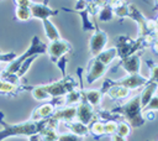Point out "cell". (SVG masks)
<instances>
[{"label":"cell","mask_w":158,"mask_h":141,"mask_svg":"<svg viewBox=\"0 0 158 141\" xmlns=\"http://www.w3.org/2000/svg\"><path fill=\"white\" fill-rule=\"evenodd\" d=\"M48 122H49V118L40 120V121L28 120L25 122L10 125L4 121V114L0 113V124L2 125V129L0 130V141L5 140L6 137H11V136H27L28 137L30 135L38 134L43 127L48 125Z\"/></svg>","instance_id":"obj_1"},{"label":"cell","mask_w":158,"mask_h":141,"mask_svg":"<svg viewBox=\"0 0 158 141\" xmlns=\"http://www.w3.org/2000/svg\"><path fill=\"white\" fill-rule=\"evenodd\" d=\"M127 99L128 100L125 104H122L117 108H114L110 111L114 114H117L120 118L122 116L125 119V121H127L131 125V127H139L146 122V120L142 116L139 94H136V95L127 98Z\"/></svg>","instance_id":"obj_2"},{"label":"cell","mask_w":158,"mask_h":141,"mask_svg":"<svg viewBox=\"0 0 158 141\" xmlns=\"http://www.w3.org/2000/svg\"><path fill=\"white\" fill-rule=\"evenodd\" d=\"M47 52V43H44L43 41L40 40V37L37 35H35L31 40V45L28 46V48L21 54V56H17L15 59H12L4 69L2 73L0 74H15L17 72V69L20 68L21 63L27 59L28 57H32V56H38V54H46Z\"/></svg>","instance_id":"obj_3"},{"label":"cell","mask_w":158,"mask_h":141,"mask_svg":"<svg viewBox=\"0 0 158 141\" xmlns=\"http://www.w3.org/2000/svg\"><path fill=\"white\" fill-rule=\"evenodd\" d=\"M117 51V58H125L130 54L137 53V51L144 48V47H151V42L143 37H138L137 40H133L126 35L116 36L115 37V46Z\"/></svg>","instance_id":"obj_4"},{"label":"cell","mask_w":158,"mask_h":141,"mask_svg":"<svg viewBox=\"0 0 158 141\" xmlns=\"http://www.w3.org/2000/svg\"><path fill=\"white\" fill-rule=\"evenodd\" d=\"M41 89H43L51 98V100L53 98H58V96H64L67 93L78 89L79 88V82L70 75H65L64 78H62L60 80L49 83V84H42L40 85Z\"/></svg>","instance_id":"obj_5"},{"label":"cell","mask_w":158,"mask_h":141,"mask_svg":"<svg viewBox=\"0 0 158 141\" xmlns=\"http://www.w3.org/2000/svg\"><path fill=\"white\" fill-rule=\"evenodd\" d=\"M69 52H72V45L68 41L63 40V38H59V40H56V41H51L47 45L46 54H48L51 61L53 63H56L62 56H65Z\"/></svg>","instance_id":"obj_6"},{"label":"cell","mask_w":158,"mask_h":141,"mask_svg":"<svg viewBox=\"0 0 158 141\" xmlns=\"http://www.w3.org/2000/svg\"><path fill=\"white\" fill-rule=\"evenodd\" d=\"M96 111H95V108L91 106L83 96L81 94V99L80 101L78 103L77 105V115H75V120L80 121L81 124L89 126L91 121L96 120Z\"/></svg>","instance_id":"obj_7"},{"label":"cell","mask_w":158,"mask_h":141,"mask_svg":"<svg viewBox=\"0 0 158 141\" xmlns=\"http://www.w3.org/2000/svg\"><path fill=\"white\" fill-rule=\"evenodd\" d=\"M109 66H105L104 63H101L100 61H98L95 57H91L88 67H86V73H85V80L88 84H93L95 80L100 79L101 77L105 75V73L107 72Z\"/></svg>","instance_id":"obj_8"},{"label":"cell","mask_w":158,"mask_h":141,"mask_svg":"<svg viewBox=\"0 0 158 141\" xmlns=\"http://www.w3.org/2000/svg\"><path fill=\"white\" fill-rule=\"evenodd\" d=\"M107 41H109L107 33L100 28H96L89 38V51L91 57L98 56L102 49H105Z\"/></svg>","instance_id":"obj_9"},{"label":"cell","mask_w":158,"mask_h":141,"mask_svg":"<svg viewBox=\"0 0 158 141\" xmlns=\"http://www.w3.org/2000/svg\"><path fill=\"white\" fill-rule=\"evenodd\" d=\"M30 12H31V17L32 19H49L51 16H54L58 14V10L51 9L48 6V1L44 0L42 4L38 2H32L30 6Z\"/></svg>","instance_id":"obj_10"},{"label":"cell","mask_w":158,"mask_h":141,"mask_svg":"<svg viewBox=\"0 0 158 141\" xmlns=\"http://www.w3.org/2000/svg\"><path fill=\"white\" fill-rule=\"evenodd\" d=\"M118 67L123 68L127 74H138L141 70V54L133 53L125 58H121Z\"/></svg>","instance_id":"obj_11"},{"label":"cell","mask_w":158,"mask_h":141,"mask_svg":"<svg viewBox=\"0 0 158 141\" xmlns=\"http://www.w3.org/2000/svg\"><path fill=\"white\" fill-rule=\"evenodd\" d=\"M75 115H77V106L75 105H63V106H58L56 108L54 113L52 114V119L56 121H73L75 120Z\"/></svg>","instance_id":"obj_12"},{"label":"cell","mask_w":158,"mask_h":141,"mask_svg":"<svg viewBox=\"0 0 158 141\" xmlns=\"http://www.w3.org/2000/svg\"><path fill=\"white\" fill-rule=\"evenodd\" d=\"M54 110H56V105H53L51 101L43 103V104H41L40 106H37L32 111L30 120H32V121H40V120H43V119H48V118L52 116V114L54 113Z\"/></svg>","instance_id":"obj_13"},{"label":"cell","mask_w":158,"mask_h":141,"mask_svg":"<svg viewBox=\"0 0 158 141\" xmlns=\"http://www.w3.org/2000/svg\"><path fill=\"white\" fill-rule=\"evenodd\" d=\"M154 94H157V82L148 80V83L146 85H143V90L139 94V103H141L142 109L148 104V101L152 99V96Z\"/></svg>","instance_id":"obj_14"},{"label":"cell","mask_w":158,"mask_h":141,"mask_svg":"<svg viewBox=\"0 0 158 141\" xmlns=\"http://www.w3.org/2000/svg\"><path fill=\"white\" fill-rule=\"evenodd\" d=\"M105 94L107 96H110L111 99L114 100H122V99H127L130 98V94H131V90L122 87V85H116V84H112L106 92Z\"/></svg>","instance_id":"obj_15"},{"label":"cell","mask_w":158,"mask_h":141,"mask_svg":"<svg viewBox=\"0 0 158 141\" xmlns=\"http://www.w3.org/2000/svg\"><path fill=\"white\" fill-rule=\"evenodd\" d=\"M64 126L67 129L70 130L72 134L77 135V136H80V137H85V136H89L90 132H89V126L81 124L80 121L78 120H73V121H65L63 122Z\"/></svg>","instance_id":"obj_16"},{"label":"cell","mask_w":158,"mask_h":141,"mask_svg":"<svg viewBox=\"0 0 158 141\" xmlns=\"http://www.w3.org/2000/svg\"><path fill=\"white\" fill-rule=\"evenodd\" d=\"M81 94L84 96V99L94 108L99 106L100 103H101V98H102V94L99 89H81Z\"/></svg>","instance_id":"obj_17"},{"label":"cell","mask_w":158,"mask_h":141,"mask_svg":"<svg viewBox=\"0 0 158 141\" xmlns=\"http://www.w3.org/2000/svg\"><path fill=\"white\" fill-rule=\"evenodd\" d=\"M42 25H43V30H44V35L47 37V40L51 41H56L60 38V33L58 31V28L56 27V25L49 20V19H43L41 20Z\"/></svg>","instance_id":"obj_18"},{"label":"cell","mask_w":158,"mask_h":141,"mask_svg":"<svg viewBox=\"0 0 158 141\" xmlns=\"http://www.w3.org/2000/svg\"><path fill=\"white\" fill-rule=\"evenodd\" d=\"M95 58L98 61H100L101 63H104L105 66H109L117 58V51L115 47H110V48H105L102 49L98 56H95Z\"/></svg>","instance_id":"obj_19"},{"label":"cell","mask_w":158,"mask_h":141,"mask_svg":"<svg viewBox=\"0 0 158 141\" xmlns=\"http://www.w3.org/2000/svg\"><path fill=\"white\" fill-rule=\"evenodd\" d=\"M38 135H40V141H57L59 132L57 131L56 126H51L48 122V125L43 127L38 132Z\"/></svg>","instance_id":"obj_20"},{"label":"cell","mask_w":158,"mask_h":141,"mask_svg":"<svg viewBox=\"0 0 158 141\" xmlns=\"http://www.w3.org/2000/svg\"><path fill=\"white\" fill-rule=\"evenodd\" d=\"M78 14H79V16H80V19H81V28H83V31L84 32H94L96 28H98V26L91 21V19H90V14H89V11L88 10H81V11H77Z\"/></svg>","instance_id":"obj_21"},{"label":"cell","mask_w":158,"mask_h":141,"mask_svg":"<svg viewBox=\"0 0 158 141\" xmlns=\"http://www.w3.org/2000/svg\"><path fill=\"white\" fill-rule=\"evenodd\" d=\"M89 132H90V135H91L94 139H96V140L100 139L101 136H104V135H105V134H104V121H101V120H99V119L91 121L90 125H89Z\"/></svg>","instance_id":"obj_22"},{"label":"cell","mask_w":158,"mask_h":141,"mask_svg":"<svg viewBox=\"0 0 158 141\" xmlns=\"http://www.w3.org/2000/svg\"><path fill=\"white\" fill-rule=\"evenodd\" d=\"M98 19H99V21H102V22H107L114 19V11H112V7L110 4H105L100 7V10L98 12Z\"/></svg>","instance_id":"obj_23"},{"label":"cell","mask_w":158,"mask_h":141,"mask_svg":"<svg viewBox=\"0 0 158 141\" xmlns=\"http://www.w3.org/2000/svg\"><path fill=\"white\" fill-rule=\"evenodd\" d=\"M81 99V89H74L64 95V105H75Z\"/></svg>","instance_id":"obj_24"},{"label":"cell","mask_w":158,"mask_h":141,"mask_svg":"<svg viewBox=\"0 0 158 141\" xmlns=\"http://www.w3.org/2000/svg\"><path fill=\"white\" fill-rule=\"evenodd\" d=\"M131 132H132L131 125H130L127 121H125V120L117 121V129H116V134H117V135H120V136H122V137L126 139L127 136L131 135Z\"/></svg>","instance_id":"obj_25"},{"label":"cell","mask_w":158,"mask_h":141,"mask_svg":"<svg viewBox=\"0 0 158 141\" xmlns=\"http://www.w3.org/2000/svg\"><path fill=\"white\" fill-rule=\"evenodd\" d=\"M15 16L19 21L22 22H27L30 21L31 17V12H30V7H17L16 6V11H15Z\"/></svg>","instance_id":"obj_26"},{"label":"cell","mask_w":158,"mask_h":141,"mask_svg":"<svg viewBox=\"0 0 158 141\" xmlns=\"http://www.w3.org/2000/svg\"><path fill=\"white\" fill-rule=\"evenodd\" d=\"M116 129H117V121L116 120H107L104 122V134L107 136H111L114 134H116Z\"/></svg>","instance_id":"obj_27"},{"label":"cell","mask_w":158,"mask_h":141,"mask_svg":"<svg viewBox=\"0 0 158 141\" xmlns=\"http://www.w3.org/2000/svg\"><path fill=\"white\" fill-rule=\"evenodd\" d=\"M57 141H83V137L77 136L72 132H65V134H59Z\"/></svg>","instance_id":"obj_28"},{"label":"cell","mask_w":158,"mask_h":141,"mask_svg":"<svg viewBox=\"0 0 158 141\" xmlns=\"http://www.w3.org/2000/svg\"><path fill=\"white\" fill-rule=\"evenodd\" d=\"M158 109V95L154 94L152 96V99L148 101V104L142 109V111H147V110H152V111H157Z\"/></svg>","instance_id":"obj_29"},{"label":"cell","mask_w":158,"mask_h":141,"mask_svg":"<svg viewBox=\"0 0 158 141\" xmlns=\"http://www.w3.org/2000/svg\"><path fill=\"white\" fill-rule=\"evenodd\" d=\"M56 64H57V67L62 70V78H64L65 75H67V73H65V67H67V64H68V59H67V54L65 56H62L57 62H56Z\"/></svg>","instance_id":"obj_30"},{"label":"cell","mask_w":158,"mask_h":141,"mask_svg":"<svg viewBox=\"0 0 158 141\" xmlns=\"http://www.w3.org/2000/svg\"><path fill=\"white\" fill-rule=\"evenodd\" d=\"M86 6H88V1L85 0H77V4H75V11H81V10H86Z\"/></svg>","instance_id":"obj_31"},{"label":"cell","mask_w":158,"mask_h":141,"mask_svg":"<svg viewBox=\"0 0 158 141\" xmlns=\"http://www.w3.org/2000/svg\"><path fill=\"white\" fill-rule=\"evenodd\" d=\"M32 2H33L32 0H15L17 7H30Z\"/></svg>","instance_id":"obj_32"},{"label":"cell","mask_w":158,"mask_h":141,"mask_svg":"<svg viewBox=\"0 0 158 141\" xmlns=\"http://www.w3.org/2000/svg\"><path fill=\"white\" fill-rule=\"evenodd\" d=\"M111 141H126V139L117 134H114V135H111Z\"/></svg>","instance_id":"obj_33"},{"label":"cell","mask_w":158,"mask_h":141,"mask_svg":"<svg viewBox=\"0 0 158 141\" xmlns=\"http://www.w3.org/2000/svg\"><path fill=\"white\" fill-rule=\"evenodd\" d=\"M28 141H40V135L38 134H33L28 136Z\"/></svg>","instance_id":"obj_34"},{"label":"cell","mask_w":158,"mask_h":141,"mask_svg":"<svg viewBox=\"0 0 158 141\" xmlns=\"http://www.w3.org/2000/svg\"><path fill=\"white\" fill-rule=\"evenodd\" d=\"M85 1H93V0H85Z\"/></svg>","instance_id":"obj_35"}]
</instances>
